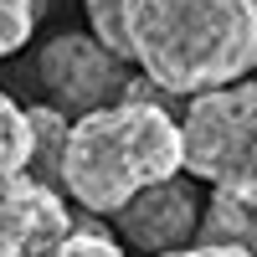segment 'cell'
Wrapping results in <instances>:
<instances>
[{"instance_id":"7","label":"cell","mask_w":257,"mask_h":257,"mask_svg":"<svg viewBox=\"0 0 257 257\" xmlns=\"http://www.w3.org/2000/svg\"><path fill=\"white\" fill-rule=\"evenodd\" d=\"M26 113H31V175L62 185V149H67L72 118L62 108H47V103H41V108H26Z\"/></svg>"},{"instance_id":"10","label":"cell","mask_w":257,"mask_h":257,"mask_svg":"<svg viewBox=\"0 0 257 257\" xmlns=\"http://www.w3.org/2000/svg\"><path fill=\"white\" fill-rule=\"evenodd\" d=\"M36 31V0H0V62L16 57Z\"/></svg>"},{"instance_id":"1","label":"cell","mask_w":257,"mask_h":257,"mask_svg":"<svg viewBox=\"0 0 257 257\" xmlns=\"http://www.w3.org/2000/svg\"><path fill=\"white\" fill-rule=\"evenodd\" d=\"M149 88L196 98L257 72V0H118V47Z\"/></svg>"},{"instance_id":"5","label":"cell","mask_w":257,"mask_h":257,"mask_svg":"<svg viewBox=\"0 0 257 257\" xmlns=\"http://www.w3.org/2000/svg\"><path fill=\"white\" fill-rule=\"evenodd\" d=\"M77 221L67 206V190L16 170L0 180V257H52Z\"/></svg>"},{"instance_id":"4","label":"cell","mask_w":257,"mask_h":257,"mask_svg":"<svg viewBox=\"0 0 257 257\" xmlns=\"http://www.w3.org/2000/svg\"><path fill=\"white\" fill-rule=\"evenodd\" d=\"M36 72L47 82V93L57 98V108L67 113H88L103 108V103H118L128 88V62L103 47L93 31H67L52 36L36 57Z\"/></svg>"},{"instance_id":"12","label":"cell","mask_w":257,"mask_h":257,"mask_svg":"<svg viewBox=\"0 0 257 257\" xmlns=\"http://www.w3.org/2000/svg\"><path fill=\"white\" fill-rule=\"evenodd\" d=\"M88 6V31L103 47H118V0H82Z\"/></svg>"},{"instance_id":"6","label":"cell","mask_w":257,"mask_h":257,"mask_svg":"<svg viewBox=\"0 0 257 257\" xmlns=\"http://www.w3.org/2000/svg\"><path fill=\"white\" fill-rule=\"evenodd\" d=\"M113 226H118V237L134 252H144V257L175 252V247H185L201 231V196L180 175L155 180V185H144L139 196H128L113 211Z\"/></svg>"},{"instance_id":"8","label":"cell","mask_w":257,"mask_h":257,"mask_svg":"<svg viewBox=\"0 0 257 257\" xmlns=\"http://www.w3.org/2000/svg\"><path fill=\"white\" fill-rule=\"evenodd\" d=\"M201 242H237L247 252H257V206L231 201V196H211V206L201 211Z\"/></svg>"},{"instance_id":"3","label":"cell","mask_w":257,"mask_h":257,"mask_svg":"<svg viewBox=\"0 0 257 257\" xmlns=\"http://www.w3.org/2000/svg\"><path fill=\"white\" fill-rule=\"evenodd\" d=\"M185 175L216 185L221 196L257 206V82H226L185 98L180 113Z\"/></svg>"},{"instance_id":"11","label":"cell","mask_w":257,"mask_h":257,"mask_svg":"<svg viewBox=\"0 0 257 257\" xmlns=\"http://www.w3.org/2000/svg\"><path fill=\"white\" fill-rule=\"evenodd\" d=\"M52 257H128V252H123V242L113 231H103V226H72Z\"/></svg>"},{"instance_id":"2","label":"cell","mask_w":257,"mask_h":257,"mask_svg":"<svg viewBox=\"0 0 257 257\" xmlns=\"http://www.w3.org/2000/svg\"><path fill=\"white\" fill-rule=\"evenodd\" d=\"M180 170V118L160 98H149L144 77L128 82L118 103L77 113L67 128V149H62V190L93 216H113L128 196Z\"/></svg>"},{"instance_id":"9","label":"cell","mask_w":257,"mask_h":257,"mask_svg":"<svg viewBox=\"0 0 257 257\" xmlns=\"http://www.w3.org/2000/svg\"><path fill=\"white\" fill-rule=\"evenodd\" d=\"M16 170H31V113L0 93V180Z\"/></svg>"},{"instance_id":"13","label":"cell","mask_w":257,"mask_h":257,"mask_svg":"<svg viewBox=\"0 0 257 257\" xmlns=\"http://www.w3.org/2000/svg\"><path fill=\"white\" fill-rule=\"evenodd\" d=\"M155 257H257V252H247L237 242H185L175 252H155Z\"/></svg>"}]
</instances>
